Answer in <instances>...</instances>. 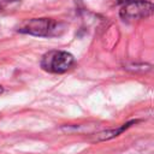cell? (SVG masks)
I'll list each match as a JSON object with an SVG mask.
<instances>
[{
	"instance_id": "obj_1",
	"label": "cell",
	"mask_w": 154,
	"mask_h": 154,
	"mask_svg": "<svg viewBox=\"0 0 154 154\" xmlns=\"http://www.w3.org/2000/svg\"><path fill=\"white\" fill-rule=\"evenodd\" d=\"M65 25L52 18H31L23 20L17 31L38 37H54L64 32Z\"/></svg>"
},
{
	"instance_id": "obj_2",
	"label": "cell",
	"mask_w": 154,
	"mask_h": 154,
	"mask_svg": "<svg viewBox=\"0 0 154 154\" xmlns=\"http://www.w3.org/2000/svg\"><path fill=\"white\" fill-rule=\"evenodd\" d=\"M75 58L66 51H49L41 58L40 65L42 70L51 73H64L72 67Z\"/></svg>"
},
{
	"instance_id": "obj_3",
	"label": "cell",
	"mask_w": 154,
	"mask_h": 154,
	"mask_svg": "<svg viewBox=\"0 0 154 154\" xmlns=\"http://www.w3.org/2000/svg\"><path fill=\"white\" fill-rule=\"evenodd\" d=\"M153 10L152 0H135L120 5L119 16L123 20L131 22L149 17L153 13Z\"/></svg>"
},
{
	"instance_id": "obj_4",
	"label": "cell",
	"mask_w": 154,
	"mask_h": 154,
	"mask_svg": "<svg viewBox=\"0 0 154 154\" xmlns=\"http://www.w3.org/2000/svg\"><path fill=\"white\" fill-rule=\"evenodd\" d=\"M132 124H136V120H131L126 124H123L122 126L117 128V129H108V130H103V131H100L97 134L94 135V137L91 138L93 142H102V141H108V140H112L114 137H117L118 135H120L123 131H125L126 129H129Z\"/></svg>"
},
{
	"instance_id": "obj_5",
	"label": "cell",
	"mask_w": 154,
	"mask_h": 154,
	"mask_svg": "<svg viewBox=\"0 0 154 154\" xmlns=\"http://www.w3.org/2000/svg\"><path fill=\"white\" fill-rule=\"evenodd\" d=\"M20 4L22 0H0V12L14 11Z\"/></svg>"
},
{
	"instance_id": "obj_6",
	"label": "cell",
	"mask_w": 154,
	"mask_h": 154,
	"mask_svg": "<svg viewBox=\"0 0 154 154\" xmlns=\"http://www.w3.org/2000/svg\"><path fill=\"white\" fill-rule=\"evenodd\" d=\"M130 1H135V0H118V4H119V5H124V4L130 2Z\"/></svg>"
},
{
	"instance_id": "obj_7",
	"label": "cell",
	"mask_w": 154,
	"mask_h": 154,
	"mask_svg": "<svg viewBox=\"0 0 154 154\" xmlns=\"http://www.w3.org/2000/svg\"><path fill=\"white\" fill-rule=\"evenodd\" d=\"M2 93H4V87H2L1 84H0V95H1Z\"/></svg>"
}]
</instances>
